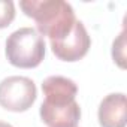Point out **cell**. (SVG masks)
<instances>
[{
    "label": "cell",
    "mask_w": 127,
    "mask_h": 127,
    "mask_svg": "<svg viewBox=\"0 0 127 127\" xmlns=\"http://www.w3.org/2000/svg\"><path fill=\"white\" fill-rule=\"evenodd\" d=\"M20 6L27 17L36 21L37 33L51 40L63 39L76 23L73 8L64 0H24Z\"/></svg>",
    "instance_id": "obj_1"
},
{
    "label": "cell",
    "mask_w": 127,
    "mask_h": 127,
    "mask_svg": "<svg viewBox=\"0 0 127 127\" xmlns=\"http://www.w3.org/2000/svg\"><path fill=\"white\" fill-rule=\"evenodd\" d=\"M6 55L9 63L15 67H36L45 57V40L37 30L32 27H21L8 37Z\"/></svg>",
    "instance_id": "obj_2"
},
{
    "label": "cell",
    "mask_w": 127,
    "mask_h": 127,
    "mask_svg": "<svg viewBox=\"0 0 127 127\" xmlns=\"http://www.w3.org/2000/svg\"><path fill=\"white\" fill-rule=\"evenodd\" d=\"M36 85L26 76H8L0 82V105L12 112L27 111L36 100Z\"/></svg>",
    "instance_id": "obj_3"
},
{
    "label": "cell",
    "mask_w": 127,
    "mask_h": 127,
    "mask_svg": "<svg viewBox=\"0 0 127 127\" xmlns=\"http://www.w3.org/2000/svg\"><path fill=\"white\" fill-rule=\"evenodd\" d=\"M90 43L91 40L84 24L81 21H76L69 34H66L63 39L58 40H51V48L52 52L60 60L76 61L87 54Z\"/></svg>",
    "instance_id": "obj_4"
},
{
    "label": "cell",
    "mask_w": 127,
    "mask_h": 127,
    "mask_svg": "<svg viewBox=\"0 0 127 127\" xmlns=\"http://www.w3.org/2000/svg\"><path fill=\"white\" fill-rule=\"evenodd\" d=\"M40 118L48 127H76L81 118V108L76 100L66 105L43 102L40 105Z\"/></svg>",
    "instance_id": "obj_5"
},
{
    "label": "cell",
    "mask_w": 127,
    "mask_h": 127,
    "mask_svg": "<svg viewBox=\"0 0 127 127\" xmlns=\"http://www.w3.org/2000/svg\"><path fill=\"white\" fill-rule=\"evenodd\" d=\"M126 94H108L99 106V123L102 127H126Z\"/></svg>",
    "instance_id": "obj_6"
},
{
    "label": "cell",
    "mask_w": 127,
    "mask_h": 127,
    "mask_svg": "<svg viewBox=\"0 0 127 127\" xmlns=\"http://www.w3.org/2000/svg\"><path fill=\"white\" fill-rule=\"evenodd\" d=\"M42 90L45 94L43 102L54 105L70 103L75 100V96L78 93V87L72 79L60 75L48 76L42 84Z\"/></svg>",
    "instance_id": "obj_7"
},
{
    "label": "cell",
    "mask_w": 127,
    "mask_h": 127,
    "mask_svg": "<svg viewBox=\"0 0 127 127\" xmlns=\"http://www.w3.org/2000/svg\"><path fill=\"white\" fill-rule=\"evenodd\" d=\"M112 57L118 63L120 67H126V63H124V60H126V32L124 30L120 33V36L117 37V40H114Z\"/></svg>",
    "instance_id": "obj_8"
},
{
    "label": "cell",
    "mask_w": 127,
    "mask_h": 127,
    "mask_svg": "<svg viewBox=\"0 0 127 127\" xmlns=\"http://www.w3.org/2000/svg\"><path fill=\"white\" fill-rule=\"evenodd\" d=\"M15 18V5L11 0H0V29L8 27Z\"/></svg>",
    "instance_id": "obj_9"
},
{
    "label": "cell",
    "mask_w": 127,
    "mask_h": 127,
    "mask_svg": "<svg viewBox=\"0 0 127 127\" xmlns=\"http://www.w3.org/2000/svg\"><path fill=\"white\" fill-rule=\"evenodd\" d=\"M0 127H12L9 123H5V121H0Z\"/></svg>",
    "instance_id": "obj_10"
}]
</instances>
